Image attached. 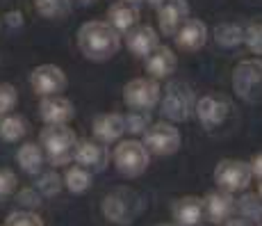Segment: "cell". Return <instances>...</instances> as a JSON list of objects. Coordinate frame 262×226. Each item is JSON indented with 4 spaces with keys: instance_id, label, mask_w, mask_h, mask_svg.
<instances>
[{
    "instance_id": "40",
    "label": "cell",
    "mask_w": 262,
    "mask_h": 226,
    "mask_svg": "<svg viewBox=\"0 0 262 226\" xmlns=\"http://www.w3.org/2000/svg\"><path fill=\"white\" fill-rule=\"evenodd\" d=\"M125 3H133V5H142L144 0H125Z\"/></svg>"
},
{
    "instance_id": "22",
    "label": "cell",
    "mask_w": 262,
    "mask_h": 226,
    "mask_svg": "<svg viewBox=\"0 0 262 226\" xmlns=\"http://www.w3.org/2000/svg\"><path fill=\"white\" fill-rule=\"evenodd\" d=\"M46 151L39 142H23L16 151V162L18 167L23 169L25 174L30 176H39L43 169V162H46Z\"/></svg>"
},
{
    "instance_id": "37",
    "label": "cell",
    "mask_w": 262,
    "mask_h": 226,
    "mask_svg": "<svg viewBox=\"0 0 262 226\" xmlns=\"http://www.w3.org/2000/svg\"><path fill=\"white\" fill-rule=\"evenodd\" d=\"M224 226H253V222H249L246 217H230Z\"/></svg>"
},
{
    "instance_id": "19",
    "label": "cell",
    "mask_w": 262,
    "mask_h": 226,
    "mask_svg": "<svg viewBox=\"0 0 262 226\" xmlns=\"http://www.w3.org/2000/svg\"><path fill=\"white\" fill-rule=\"evenodd\" d=\"M92 133H94V137L103 144L119 142V139L123 137V133H128V128H125V117L123 114H117V112L100 114V117L94 119Z\"/></svg>"
},
{
    "instance_id": "39",
    "label": "cell",
    "mask_w": 262,
    "mask_h": 226,
    "mask_svg": "<svg viewBox=\"0 0 262 226\" xmlns=\"http://www.w3.org/2000/svg\"><path fill=\"white\" fill-rule=\"evenodd\" d=\"M78 3H82V5H94L96 0H78Z\"/></svg>"
},
{
    "instance_id": "4",
    "label": "cell",
    "mask_w": 262,
    "mask_h": 226,
    "mask_svg": "<svg viewBox=\"0 0 262 226\" xmlns=\"http://www.w3.org/2000/svg\"><path fill=\"white\" fill-rule=\"evenodd\" d=\"M112 165L125 178H137L150 165V151L139 139H123L112 151Z\"/></svg>"
},
{
    "instance_id": "33",
    "label": "cell",
    "mask_w": 262,
    "mask_h": 226,
    "mask_svg": "<svg viewBox=\"0 0 262 226\" xmlns=\"http://www.w3.org/2000/svg\"><path fill=\"white\" fill-rule=\"evenodd\" d=\"M18 188V178L12 169L7 167H0V199H7L16 192Z\"/></svg>"
},
{
    "instance_id": "24",
    "label": "cell",
    "mask_w": 262,
    "mask_h": 226,
    "mask_svg": "<svg viewBox=\"0 0 262 226\" xmlns=\"http://www.w3.org/2000/svg\"><path fill=\"white\" fill-rule=\"evenodd\" d=\"M92 183H94V172H89L87 167H82L78 162L67 167V172H64V188L73 194H84L92 188Z\"/></svg>"
},
{
    "instance_id": "18",
    "label": "cell",
    "mask_w": 262,
    "mask_h": 226,
    "mask_svg": "<svg viewBox=\"0 0 262 226\" xmlns=\"http://www.w3.org/2000/svg\"><path fill=\"white\" fill-rule=\"evenodd\" d=\"M173 42L178 44L180 50L185 53H196L205 46L208 42V25H205L201 18H187L183 28L176 32Z\"/></svg>"
},
{
    "instance_id": "36",
    "label": "cell",
    "mask_w": 262,
    "mask_h": 226,
    "mask_svg": "<svg viewBox=\"0 0 262 226\" xmlns=\"http://www.w3.org/2000/svg\"><path fill=\"white\" fill-rule=\"evenodd\" d=\"M251 169H253V176L262 180V153H258L253 160H251Z\"/></svg>"
},
{
    "instance_id": "13",
    "label": "cell",
    "mask_w": 262,
    "mask_h": 226,
    "mask_svg": "<svg viewBox=\"0 0 262 226\" xmlns=\"http://www.w3.org/2000/svg\"><path fill=\"white\" fill-rule=\"evenodd\" d=\"M187 18H189L187 0H167V3L158 9L160 32L167 34V37H176V32L183 28Z\"/></svg>"
},
{
    "instance_id": "8",
    "label": "cell",
    "mask_w": 262,
    "mask_h": 226,
    "mask_svg": "<svg viewBox=\"0 0 262 226\" xmlns=\"http://www.w3.org/2000/svg\"><path fill=\"white\" fill-rule=\"evenodd\" d=\"M123 100L130 110H153L162 100V89H160L155 78H135L125 85Z\"/></svg>"
},
{
    "instance_id": "11",
    "label": "cell",
    "mask_w": 262,
    "mask_h": 226,
    "mask_svg": "<svg viewBox=\"0 0 262 226\" xmlns=\"http://www.w3.org/2000/svg\"><path fill=\"white\" fill-rule=\"evenodd\" d=\"M75 162L87 167L89 172H103L105 167L112 160L107 144L98 142V139H78V147H75Z\"/></svg>"
},
{
    "instance_id": "2",
    "label": "cell",
    "mask_w": 262,
    "mask_h": 226,
    "mask_svg": "<svg viewBox=\"0 0 262 226\" xmlns=\"http://www.w3.org/2000/svg\"><path fill=\"white\" fill-rule=\"evenodd\" d=\"M39 144L46 151V158L53 167H64L75 158L78 135L69 126H46L39 135Z\"/></svg>"
},
{
    "instance_id": "7",
    "label": "cell",
    "mask_w": 262,
    "mask_h": 226,
    "mask_svg": "<svg viewBox=\"0 0 262 226\" xmlns=\"http://www.w3.org/2000/svg\"><path fill=\"white\" fill-rule=\"evenodd\" d=\"M233 87L246 103L262 100V59H244L233 73Z\"/></svg>"
},
{
    "instance_id": "23",
    "label": "cell",
    "mask_w": 262,
    "mask_h": 226,
    "mask_svg": "<svg viewBox=\"0 0 262 226\" xmlns=\"http://www.w3.org/2000/svg\"><path fill=\"white\" fill-rule=\"evenodd\" d=\"M30 126H28V119L18 112H9V114H3L0 117V139L3 142H9V144H16L28 135Z\"/></svg>"
},
{
    "instance_id": "31",
    "label": "cell",
    "mask_w": 262,
    "mask_h": 226,
    "mask_svg": "<svg viewBox=\"0 0 262 226\" xmlns=\"http://www.w3.org/2000/svg\"><path fill=\"white\" fill-rule=\"evenodd\" d=\"M18 103V92L14 85L9 83H0V117L9 114Z\"/></svg>"
},
{
    "instance_id": "25",
    "label": "cell",
    "mask_w": 262,
    "mask_h": 226,
    "mask_svg": "<svg viewBox=\"0 0 262 226\" xmlns=\"http://www.w3.org/2000/svg\"><path fill=\"white\" fill-rule=\"evenodd\" d=\"M244 34L246 28H242L237 23H221L214 28V42L224 48H233L244 42Z\"/></svg>"
},
{
    "instance_id": "20",
    "label": "cell",
    "mask_w": 262,
    "mask_h": 226,
    "mask_svg": "<svg viewBox=\"0 0 262 226\" xmlns=\"http://www.w3.org/2000/svg\"><path fill=\"white\" fill-rule=\"evenodd\" d=\"M144 62H146V73H148L150 78L164 80V78H169V75L176 71L178 59H176V53L169 46H162V44H160V46L155 48L153 53L144 59Z\"/></svg>"
},
{
    "instance_id": "15",
    "label": "cell",
    "mask_w": 262,
    "mask_h": 226,
    "mask_svg": "<svg viewBox=\"0 0 262 226\" xmlns=\"http://www.w3.org/2000/svg\"><path fill=\"white\" fill-rule=\"evenodd\" d=\"M39 117L46 126H67L73 119V103L69 98L59 96H46L39 103Z\"/></svg>"
},
{
    "instance_id": "17",
    "label": "cell",
    "mask_w": 262,
    "mask_h": 226,
    "mask_svg": "<svg viewBox=\"0 0 262 226\" xmlns=\"http://www.w3.org/2000/svg\"><path fill=\"white\" fill-rule=\"evenodd\" d=\"M205 201V217L210 219L212 224H226L233 213L237 210V201L230 192L226 190H219V192H210Z\"/></svg>"
},
{
    "instance_id": "38",
    "label": "cell",
    "mask_w": 262,
    "mask_h": 226,
    "mask_svg": "<svg viewBox=\"0 0 262 226\" xmlns=\"http://www.w3.org/2000/svg\"><path fill=\"white\" fill-rule=\"evenodd\" d=\"M146 3H148L150 7H153V9H160V7H162V5H164V3H167V0H146Z\"/></svg>"
},
{
    "instance_id": "35",
    "label": "cell",
    "mask_w": 262,
    "mask_h": 226,
    "mask_svg": "<svg viewBox=\"0 0 262 226\" xmlns=\"http://www.w3.org/2000/svg\"><path fill=\"white\" fill-rule=\"evenodd\" d=\"M5 21H7L9 28H21V25H23V14L18 12V9L7 12V14H5Z\"/></svg>"
},
{
    "instance_id": "41",
    "label": "cell",
    "mask_w": 262,
    "mask_h": 226,
    "mask_svg": "<svg viewBox=\"0 0 262 226\" xmlns=\"http://www.w3.org/2000/svg\"><path fill=\"white\" fill-rule=\"evenodd\" d=\"M258 197L262 199V180H260V188H258Z\"/></svg>"
},
{
    "instance_id": "21",
    "label": "cell",
    "mask_w": 262,
    "mask_h": 226,
    "mask_svg": "<svg viewBox=\"0 0 262 226\" xmlns=\"http://www.w3.org/2000/svg\"><path fill=\"white\" fill-rule=\"evenodd\" d=\"M107 23L121 34L130 32L135 25H139V5L125 3V0L114 3L112 7L107 9Z\"/></svg>"
},
{
    "instance_id": "9",
    "label": "cell",
    "mask_w": 262,
    "mask_h": 226,
    "mask_svg": "<svg viewBox=\"0 0 262 226\" xmlns=\"http://www.w3.org/2000/svg\"><path fill=\"white\" fill-rule=\"evenodd\" d=\"M144 144L150 155L167 158L180 149V130L171 121H158L144 133Z\"/></svg>"
},
{
    "instance_id": "6",
    "label": "cell",
    "mask_w": 262,
    "mask_h": 226,
    "mask_svg": "<svg viewBox=\"0 0 262 226\" xmlns=\"http://www.w3.org/2000/svg\"><path fill=\"white\" fill-rule=\"evenodd\" d=\"M251 178H253V169H251V162H244V160L226 158L214 167V183L219 185V190H226L230 194L244 192L251 185Z\"/></svg>"
},
{
    "instance_id": "1",
    "label": "cell",
    "mask_w": 262,
    "mask_h": 226,
    "mask_svg": "<svg viewBox=\"0 0 262 226\" xmlns=\"http://www.w3.org/2000/svg\"><path fill=\"white\" fill-rule=\"evenodd\" d=\"M78 48L92 62H107L121 48V32L107 21H87L78 30Z\"/></svg>"
},
{
    "instance_id": "16",
    "label": "cell",
    "mask_w": 262,
    "mask_h": 226,
    "mask_svg": "<svg viewBox=\"0 0 262 226\" xmlns=\"http://www.w3.org/2000/svg\"><path fill=\"white\" fill-rule=\"evenodd\" d=\"M171 215H173L178 226H199L205 217V201L201 197H180L171 206Z\"/></svg>"
},
{
    "instance_id": "43",
    "label": "cell",
    "mask_w": 262,
    "mask_h": 226,
    "mask_svg": "<svg viewBox=\"0 0 262 226\" xmlns=\"http://www.w3.org/2000/svg\"><path fill=\"white\" fill-rule=\"evenodd\" d=\"M258 226H262V222H260V224H258Z\"/></svg>"
},
{
    "instance_id": "28",
    "label": "cell",
    "mask_w": 262,
    "mask_h": 226,
    "mask_svg": "<svg viewBox=\"0 0 262 226\" xmlns=\"http://www.w3.org/2000/svg\"><path fill=\"white\" fill-rule=\"evenodd\" d=\"M62 188H64V176H59L57 172L39 174L37 190L41 192V197H55V194H59V190Z\"/></svg>"
},
{
    "instance_id": "27",
    "label": "cell",
    "mask_w": 262,
    "mask_h": 226,
    "mask_svg": "<svg viewBox=\"0 0 262 226\" xmlns=\"http://www.w3.org/2000/svg\"><path fill=\"white\" fill-rule=\"evenodd\" d=\"M153 126L150 121V110H133L125 114V128L133 135H144Z\"/></svg>"
},
{
    "instance_id": "26",
    "label": "cell",
    "mask_w": 262,
    "mask_h": 226,
    "mask_svg": "<svg viewBox=\"0 0 262 226\" xmlns=\"http://www.w3.org/2000/svg\"><path fill=\"white\" fill-rule=\"evenodd\" d=\"M34 9L43 18H62L71 12V0H34Z\"/></svg>"
},
{
    "instance_id": "14",
    "label": "cell",
    "mask_w": 262,
    "mask_h": 226,
    "mask_svg": "<svg viewBox=\"0 0 262 226\" xmlns=\"http://www.w3.org/2000/svg\"><path fill=\"white\" fill-rule=\"evenodd\" d=\"M125 46L133 55L137 57H148L155 48L160 46V37H158V30L153 25H135L130 32H125Z\"/></svg>"
},
{
    "instance_id": "10",
    "label": "cell",
    "mask_w": 262,
    "mask_h": 226,
    "mask_svg": "<svg viewBox=\"0 0 262 226\" xmlns=\"http://www.w3.org/2000/svg\"><path fill=\"white\" fill-rule=\"evenodd\" d=\"M30 85H32V92L39 94L41 98L59 96L67 87V73L57 64H39L30 73Z\"/></svg>"
},
{
    "instance_id": "34",
    "label": "cell",
    "mask_w": 262,
    "mask_h": 226,
    "mask_svg": "<svg viewBox=\"0 0 262 226\" xmlns=\"http://www.w3.org/2000/svg\"><path fill=\"white\" fill-rule=\"evenodd\" d=\"M18 203L23 206V208H28V210H34V208H39L41 206V192H39L37 188H25L21 190V194H18Z\"/></svg>"
},
{
    "instance_id": "12",
    "label": "cell",
    "mask_w": 262,
    "mask_h": 226,
    "mask_svg": "<svg viewBox=\"0 0 262 226\" xmlns=\"http://www.w3.org/2000/svg\"><path fill=\"white\" fill-rule=\"evenodd\" d=\"M228 112H230V103L224 96L208 94V96L196 100V117L203 124V128H208V130H214L216 126L224 124Z\"/></svg>"
},
{
    "instance_id": "32",
    "label": "cell",
    "mask_w": 262,
    "mask_h": 226,
    "mask_svg": "<svg viewBox=\"0 0 262 226\" xmlns=\"http://www.w3.org/2000/svg\"><path fill=\"white\" fill-rule=\"evenodd\" d=\"M244 44L249 46L251 53L262 55V21H253L249 28H246Z\"/></svg>"
},
{
    "instance_id": "3",
    "label": "cell",
    "mask_w": 262,
    "mask_h": 226,
    "mask_svg": "<svg viewBox=\"0 0 262 226\" xmlns=\"http://www.w3.org/2000/svg\"><path fill=\"white\" fill-rule=\"evenodd\" d=\"M144 210V199L130 188H117L103 199V215L117 226H130Z\"/></svg>"
},
{
    "instance_id": "30",
    "label": "cell",
    "mask_w": 262,
    "mask_h": 226,
    "mask_svg": "<svg viewBox=\"0 0 262 226\" xmlns=\"http://www.w3.org/2000/svg\"><path fill=\"white\" fill-rule=\"evenodd\" d=\"M5 226H43V219L32 210H14L7 215Z\"/></svg>"
},
{
    "instance_id": "5",
    "label": "cell",
    "mask_w": 262,
    "mask_h": 226,
    "mask_svg": "<svg viewBox=\"0 0 262 226\" xmlns=\"http://www.w3.org/2000/svg\"><path fill=\"white\" fill-rule=\"evenodd\" d=\"M162 114L169 119V121H187L191 114L196 112V98L194 92L187 83H180V80H173V83L167 85L162 94Z\"/></svg>"
},
{
    "instance_id": "42",
    "label": "cell",
    "mask_w": 262,
    "mask_h": 226,
    "mask_svg": "<svg viewBox=\"0 0 262 226\" xmlns=\"http://www.w3.org/2000/svg\"><path fill=\"white\" fill-rule=\"evenodd\" d=\"M158 226H178V224H158Z\"/></svg>"
},
{
    "instance_id": "29",
    "label": "cell",
    "mask_w": 262,
    "mask_h": 226,
    "mask_svg": "<svg viewBox=\"0 0 262 226\" xmlns=\"http://www.w3.org/2000/svg\"><path fill=\"white\" fill-rule=\"evenodd\" d=\"M242 217H246L249 222H262V199L255 194H244L237 203Z\"/></svg>"
}]
</instances>
